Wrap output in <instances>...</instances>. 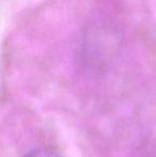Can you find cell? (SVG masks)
<instances>
[{
    "label": "cell",
    "instance_id": "obj_1",
    "mask_svg": "<svg viewBox=\"0 0 156 157\" xmlns=\"http://www.w3.org/2000/svg\"><path fill=\"white\" fill-rule=\"evenodd\" d=\"M23 157H63L57 152L48 149H36L28 152Z\"/></svg>",
    "mask_w": 156,
    "mask_h": 157
}]
</instances>
